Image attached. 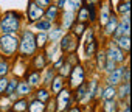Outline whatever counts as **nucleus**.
Listing matches in <instances>:
<instances>
[{
	"label": "nucleus",
	"instance_id": "obj_21",
	"mask_svg": "<svg viewBox=\"0 0 132 112\" xmlns=\"http://www.w3.org/2000/svg\"><path fill=\"white\" fill-rule=\"evenodd\" d=\"M50 84H51V90H53L54 93H59V92L64 89V78L57 75V76H54V78L51 79Z\"/></svg>",
	"mask_w": 132,
	"mask_h": 112
},
{
	"label": "nucleus",
	"instance_id": "obj_22",
	"mask_svg": "<svg viewBox=\"0 0 132 112\" xmlns=\"http://www.w3.org/2000/svg\"><path fill=\"white\" fill-rule=\"evenodd\" d=\"M84 31H87V23H79V22H76V25H75V23L72 25V34L76 36L78 39L81 37V34H82Z\"/></svg>",
	"mask_w": 132,
	"mask_h": 112
},
{
	"label": "nucleus",
	"instance_id": "obj_35",
	"mask_svg": "<svg viewBox=\"0 0 132 112\" xmlns=\"http://www.w3.org/2000/svg\"><path fill=\"white\" fill-rule=\"evenodd\" d=\"M8 72H10V66H8V62H6L5 59H0V78L5 76Z\"/></svg>",
	"mask_w": 132,
	"mask_h": 112
},
{
	"label": "nucleus",
	"instance_id": "obj_15",
	"mask_svg": "<svg viewBox=\"0 0 132 112\" xmlns=\"http://www.w3.org/2000/svg\"><path fill=\"white\" fill-rule=\"evenodd\" d=\"M44 16H45V19H47L48 22L53 23V22L57 19V16H59V10H57V6H56V5H50L48 8H45Z\"/></svg>",
	"mask_w": 132,
	"mask_h": 112
},
{
	"label": "nucleus",
	"instance_id": "obj_24",
	"mask_svg": "<svg viewBox=\"0 0 132 112\" xmlns=\"http://www.w3.org/2000/svg\"><path fill=\"white\" fill-rule=\"evenodd\" d=\"M51 22H48L47 19H40L39 22H36V28L39 30V33H47L51 30Z\"/></svg>",
	"mask_w": 132,
	"mask_h": 112
},
{
	"label": "nucleus",
	"instance_id": "obj_6",
	"mask_svg": "<svg viewBox=\"0 0 132 112\" xmlns=\"http://www.w3.org/2000/svg\"><path fill=\"white\" fill-rule=\"evenodd\" d=\"M44 11H45V10H42V8L34 2V0H30V3H28V11H27L28 20H30L31 23L39 22V20L44 17Z\"/></svg>",
	"mask_w": 132,
	"mask_h": 112
},
{
	"label": "nucleus",
	"instance_id": "obj_32",
	"mask_svg": "<svg viewBox=\"0 0 132 112\" xmlns=\"http://www.w3.org/2000/svg\"><path fill=\"white\" fill-rule=\"evenodd\" d=\"M27 106H28V104H27V100L22 98V100H19V101L14 104V112H25V110H27Z\"/></svg>",
	"mask_w": 132,
	"mask_h": 112
},
{
	"label": "nucleus",
	"instance_id": "obj_30",
	"mask_svg": "<svg viewBox=\"0 0 132 112\" xmlns=\"http://www.w3.org/2000/svg\"><path fill=\"white\" fill-rule=\"evenodd\" d=\"M62 33H64V31H62V28H61V27H56V28H54V30H51V33L48 34V41L56 42V41L62 36Z\"/></svg>",
	"mask_w": 132,
	"mask_h": 112
},
{
	"label": "nucleus",
	"instance_id": "obj_25",
	"mask_svg": "<svg viewBox=\"0 0 132 112\" xmlns=\"http://www.w3.org/2000/svg\"><path fill=\"white\" fill-rule=\"evenodd\" d=\"M117 10H118L120 14H129V11H130V0H121V2L118 3V6H117Z\"/></svg>",
	"mask_w": 132,
	"mask_h": 112
},
{
	"label": "nucleus",
	"instance_id": "obj_16",
	"mask_svg": "<svg viewBox=\"0 0 132 112\" xmlns=\"http://www.w3.org/2000/svg\"><path fill=\"white\" fill-rule=\"evenodd\" d=\"M115 45H117L121 51L129 53V50H130V37H129V36H121V37L115 39Z\"/></svg>",
	"mask_w": 132,
	"mask_h": 112
},
{
	"label": "nucleus",
	"instance_id": "obj_43",
	"mask_svg": "<svg viewBox=\"0 0 132 112\" xmlns=\"http://www.w3.org/2000/svg\"><path fill=\"white\" fill-rule=\"evenodd\" d=\"M34 2H36L42 10H45V8H48V6L51 5V0H34Z\"/></svg>",
	"mask_w": 132,
	"mask_h": 112
},
{
	"label": "nucleus",
	"instance_id": "obj_4",
	"mask_svg": "<svg viewBox=\"0 0 132 112\" xmlns=\"http://www.w3.org/2000/svg\"><path fill=\"white\" fill-rule=\"evenodd\" d=\"M129 23H130V16H129V14H123L121 20H118V25H117V28H115V31H113V34H112V37H113V39H118V37H121V36H129V34H130V27H129Z\"/></svg>",
	"mask_w": 132,
	"mask_h": 112
},
{
	"label": "nucleus",
	"instance_id": "obj_50",
	"mask_svg": "<svg viewBox=\"0 0 132 112\" xmlns=\"http://www.w3.org/2000/svg\"><path fill=\"white\" fill-rule=\"evenodd\" d=\"M13 112H14V110H13Z\"/></svg>",
	"mask_w": 132,
	"mask_h": 112
},
{
	"label": "nucleus",
	"instance_id": "obj_26",
	"mask_svg": "<svg viewBox=\"0 0 132 112\" xmlns=\"http://www.w3.org/2000/svg\"><path fill=\"white\" fill-rule=\"evenodd\" d=\"M84 3V0H67V3H65V6H69V11H78Z\"/></svg>",
	"mask_w": 132,
	"mask_h": 112
},
{
	"label": "nucleus",
	"instance_id": "obj_40",
	"mask_svg": "<svg viewBox=\"0 0 132 112\" xmlns=\"http://www.w3.org/2000/svg\"><path fill=\"white\" fill-rule=\"evenodd\" d=\"M115 69H117V64H115L113 61H109V59H107V61H106V66H104V70H106L107 73H110V72H113Z\"/></svg>",
	"mask_w": 132,
	"mask_h": 112
},
{
	"label": "nucleus",
	"instance_id": "obj_7",
	"mask_svg": "<svg viewBox=\"0 0 132 112\" xmlns=\"http://www.w3.org/2000/svg\"><path fill=\"white\" fill-rule=\"evenodd\" d=\"M76 48H78V37L73 36L72 33H65L64 37L61 39V50L62 51L73 53Z\"/></svg>",
	"mask_w": 132,
	"mask_h": 112
},
{
	"label": "nucleus",
	"instance_id": "obj_37",
	"mask_svg": "<svg viewBox=\"0 0 132 112\" xmlns=\"http://www.w3.org/2000/svg\"><path fill=\"white\" fill-rule=\"evenodd\" d=\"M87 11H89V20L90 22H93V20H96V13H95V5H87Z\"/></svg>",
	"mask_w": 132,
	"mask_h": 112
},
{
	"label": "nucleus",
	"instance_id": "obj_27",
	"mask_svg": "<svg viewBox=\"0 0 132 112\" xmlns=\"http://www.w3.org/2000/svg\"><path fill=\"white\" fill-rule=\"evenodd\" d=\"M106 61H107L106 51H98V54H96V66H98V69H100V70H104Z\"/></svg>",
	"mask_w": 132,
	"mask_h": 112
},
{
	"label": "nucleus",
	"instance_id": "obj_11",
	"mask_svg": "<svg viewBox=\"0 0 132 112\" xmlns=\"http://www.w3.org/2000/svg\"><path fill=\"white\" fill-rule=\"evenodd\" d=\"M123 72H124V66L117 67L113 72H110V73H109V78H107L109 86H113V87H115L118 83H121V81H123Z\"/></svg>",
	"mask_w": 132,
	"mask_h": 112
},
{
	"label": "nucleus",
	"instance_id": "obj_18",
	"mask_svg": "<svg viewBox=\"0 0 132 112\" xmlns=\"http://www.w3.org/2000/svg\"><path fill=\"white\" fill-rule=\"evenodd\" d=\"M31 89H33V87H31L27 81H19L16 92H17L20 97H27V95H30V93H31Z\"/></svg>",
	"mask_w": 132,
	"mask_h": 112
},
{
	"label": "nucleus",
	"instance_id": "obj_38",
	"mask_svg": "<svg viewBox=\"0 0 132 112\" xmlns=\"http://www.w3.org/2000/svg\"><path fill=\"white\" fill-rule=\"evenodd\" d=\"M76 90H78V97H76V100H82V97L86 95V90H87V84L82 83L79 87H76Z\"/></svg>",
	"mask_w": 132,
	"mask_h": 112
},
{
	"label": "nucleus",
	"instance_id": "obj_9",
	"mask_svg": "<svg viewBox=\"0 0 132 112\" xmlns=\"http://www.w3.org/2000/svg\"><path fill=\"white\" fill-rule=\"evenodd\" d=\"M69 104H70V92L67 89H62L57 93V110L64 112L65 109H67Z\"/></svg>",
	"mask_w": 132,
	"mask_h": 112
},
{
	"label": "nucleus",
	"instance_id": "obj_33",
	"mask_svg": "<svg viewBox=\"0 0 132 112\" xmlns=\"http://www.w3.org/2000/svg\"><path fill=\"white\" fill-rule=\"evenodd\" d=\"M70 72H72V66L67 62V61H65L64 64H62V67L59 69V76H67V75H70Z\"/></svg>",
	"mask_w": 132,
	"mask_h": 112
},
{
	"label": "nucleus",
	"instance_id": "obj_31",
	"mask_svg": "<svg viewBox=\"0 0 132 112\" xmlns=\"http://www.w3.org/2000/svg\"><path fill=\"white\" fill-rule=\"evenodd\" d=\"M17 84H19V81L17 79H11V81H8V86H6V89H5V95H13L14 93V90L17 89Z\"/></svg>",
	"mask_w": 132,
	"mask_h": 112
},
{
	"label": "nucleus",
	"instance_id": "obj_48",
	"mask_svg": "<svg viewBox=\"0 0 132 112\" xmlns=\"http://www.w3.org/2000/svg\"><path fill=\"white\" fill-rule=\"evenodd\" d=\"M96 2H98V0H89V3H90V5H95Z\"/></svg>",
	"mask_w": 132,
	"mask_h": 112
},
{
	"label": "nucleus",
	"instance_id": "obj_2",
	"mask_svg": "<svg viewBox=\"0 0 132 112\" xmlns=\"http://www.w3.org/2000/svg\"><path fill=\"white\" fill-rule=\"evenodd\" d=\"M19 50L22 58H28L36 53V36L33 34V31L27 30L22 33V37L19 39Z\"/></svg>",
	"mask_w": 132,
	"mask_h": 112
},
{
	"label": "nucleus",
	"instance_id": "obj_19",
	"mask_svg": "<svg viewBox=\"0 0 132 112\" xmlns=\"http://www.w3.org/2000/svg\"><path fill=\"white\" fill-rule=\"evenodd\" d=\"M76 22H79V23H87V22H89V11H87V5H84V3H82V6L78 10Z\"/></svg>",
	"mask_w": 132,
	"mask_h": 112
},
{
	"label": "nucleus",
	"instance_id": "obj_13",
	"mask_svg": "<svg viewBox=\"0 0 132 112\" xmlns=\"http://www.w3.org/2000/svg\"><path fill=\"white\" fill-rule=\"evenodd\" d=\"M117 25H118V17H117V14H113V13H112V14H110V17L107 19L106 25H104V34L112 37V34H113V31H115Z\"/></svg>",
	"mask_w": 132,
	"mask_h": 112
},
{
	"label": "nucleus",
	"instance_id": "obj_17",
	"mask_svg": "<svg viewBox=\"0 0 132 112\" xmlns=\"http://www.w3.org/2000/svg\"><path fill=\"white\" fill-rule=\"evenodd\" d=\"M33 66H34V69H37V72H39V70H42V69H45V66H47L45 54H42V53L36 54L34 58H33Z\"/></svg>",
	"mask_w": 132,
	"mask_h": 112
},
{
	"label": "nucleus",
	"instance_id": "obj_42",
	"mask_svg": "<svg viewBox=\"0 0 132 112\" xmlns=\"http://www.w3.org/2000/svg\"><path fill=\"white\" fill-rule=\"evenodd\" d=\"M96 86H98V83H96V79H93L92 83H90V90H89V98H93V95H95V90H96Z\"/></svg>",
	"mask_w": 132,
	"mask_h": 112
},
{
	"label": "nucleus",
	"instance_id": "obj_29",
	"mask_svg": "<svg viewBox=\"0 0 132 112\" xmlns=\"http://www.w3.org/2000/svg\"><path fill=\"white\" fill-rule=\"evenodd\" d=\"M115 95H117V89H115L113 86H109V87L104 90L103 98H104L106 101H110V100H113V98H115Z\"/></svg>",
	"mask_w": 132,
	"mask_h": 112
},
{
	"label": "nucleus",
	"instance_id": "obj_1",
	"mask_svg": "<svg viewBox=\"0 0 132 112\" xmlns=\"http://www.w3.org/2000/svg\"><path fill=\"white\" fill-rule=\"evenodd\" d=\"M20 28V14L16 11H8L0 19V31L3 34H16Z\"/></svg>",
	"mask_w": 132,
	"mask_h": 112
},
{
	"label": "nucleus",
	"instance_id": "obj_14",
	"mask_svg": "<svg viewBox=\"0 0 132 112\" xmlns=\"http://www.w3.org/2000/svg\"><path fill=\"white\" fill-rule=\"evenodd\" d=\"M73 22H75V13H73V11H65V13L62 14L61 28H62V30H69V28H72Z\"/></svg>",
	"mask_w": 132,
	"mask_h": 112
},
{
	"label": "nucleus",
	"instance_id": "obj_49",
	"mask_svg": "<svg viewBox=\"0 0 132 112\" xmlns=\"http://www.w3.org/2000/svg\"><path fill=\"white\" fill-rule=\"evenodd\" d=\"M51 2H57V0H51Z\"/></svg>",
	"mask_w": 132,
	"mask_h": 112
},
{
	"label": "nucleus",
	"instance_id": "obj_44",
	"mask_svg": "<svg viewBox=\"0 0 132 112\" xmlns=\"http://www.w3.org/2000/svg\"><path fill=\"white\" fill-rule=\"evenodd\" d=\"M6 86H8V79L5 76H2V78H0V93H5Z\"/></svg>",
	"mask_w": 132,
	"mask_h": 112
},
{
	"label": "nucleus",
	"instance_id": "obj_3",
	"mask_svg": "<svg viewBox=\"0 0 132 112\" xmlns=\"http://www.w3.org/2000/svg\"><path fill=\"white\" fill-rule=\"evenodd\" d=\"M19 50V37L16 34H0V51L5 56H13Z\"/></svg>",
	"mask_w": 132,
	"mask_h": 112
},
{
	"label": "nucleus",
	"instance_id": "obj_23",
	"mask_svg": "<svg viewBox=\"0 0 132 112\" xmlns=\"http://www.w3.org/2000/svg\"><path fill=\"white\" fill-rule=\"evenodd\" d=\"M48 42V33H39L36 36V48H45Z\"/></svg>",
	"mask_w": 132,
	"mask_h": 112
},
{
	"label": "nucleus",
	"instance_id": "obj_20",
	"mask_svg": "<svg viewBox=\"0 0 132 112\" xmlns=\"http://www.w3.org/2000/svg\"><path fill=\"white\" fill-rule=\"evenodd\" d=\"M27 83L31 86V87H36V86H39L40 83H42V75H40V72H33V73H30L28 75V79H27Z\"/></svg>",
	"mask_w": 132,
	"mask_h": 112
},
{
	"label": "nucleus",
	"instance_id": "obj_12",
	"mask_svg": "<svg viewBox=\"0 0 132 112\" xmlns=\"http://www.w3.org/2000/svg\"><path fill=\"white\" fill-rule=\"evenodd\" d=\"M112 14V10H110V0H104L101 2V14H100V25H106L107 19L110 17Z\"/></svg>",
	"mask_w": 132,
	"mask_h": 112
},
{
	"label": "nucleus",
	"instance_id": "obj_10",
	"mask_svg": "<svg viewBox=\"0 0 132 112\" xmlns=\"http://www.w3.org/2000/svg\"><path fill=\"white\" fill-rule=\"evenodd\" d=\"M89 31V34H87V37H86V54L90 56L95 53V50H96V39H95V33H93V30H87Z\"/></svg>",
	"mask_w": 132,
	"mask_h": 112
},
{
	"label": "nucleus",
	"instance_id": "obj_28",
	"mask_svg": "<svg viewBox=\"0 0 132 112\" xmlns=\"http://www.w3.org/2000/svg\"><path fill=\"white\" fill-rule=\"evenodd\" d=\"M28 109H30V112H45L44 103H40V101H37V100H34V101L28 106Z\"/></svg>",
	"mask_w": 132,
	"mask_h": 112
},
{
	"label": "nucleus",
	"instance_id": "obj_41",
	"mask_svg": "<svg viewBox=\"0 0 132 112\" xmlns=\"http://www.w3.org/2000/svg\"><path fill=\"white\" fill-rule=\"evenodd\" d=\"M53 78H54V69H47V75H45V79H44V81L50 84Z\"/></svg>",
	"mask_w": 132,
	"mask_h": 112
},
{
	"label": "nucleus",
	"instance_id": "obj_45",
	"mask_svg": "<svg viewBox=\"0 0 132 112\" xmlns=\"http://www.w3.org/2000/svg\"><path fill=\"white\" fill-rule=\"evenodd\" d=\"M64 62H65V58H64V56H61V58H59V59L54 62V66H53V67H54V69H61Z\"/></svg>",
	"mask_w": 132,
	"mask_h": 112
},
{
	"label": "nucleus",
	"instance_id": "obj_39",
	"mask_svg": "<svg viewBox=\"0 0 132 112\" xmlns=\"http://www.w3.org/2000/svg\"><path fill=\"white\" fill-rule=\"evenodd\" d=\"M120 97H121V98L129 97V83H123V86H121V89H120Z\"/></svg>",
	"mask_w": 132,
	"mask_h": 112
},
{
	"label": "nucleus",
	"instance_id": "obj_46",
	"mask_svg": "<svg viewBox=\"0 0 132 112\" xmlns=\"http://www.w3.org/2000/svg\"><path fill=\"white\" fill-rule=\"evenodd\" d=\"M65 3H67V0H57V10H64L65 8Z\"/></svg>",
	"mask_w": 132,
	"mask_h": 112
},
{
	"label": "nucleus",
	"instance_id": "obj_36",
	"mask_svg": "<svg viewBox=\"0 0 132 112\" xmlns=\"http://www.w3.org/2000/svg\"><path fill=\"white\" fill-rule=\"evenodd\" d=\"M104 112H117V104H115V101H113V100H110V101H106Z\"/></svg>",
	"mask_w": 132,
	"mask_h": 112
},
{
	"label": "nucleus",
	"instance_id": "obj_8",
	"mask_svg": "<svg viewBox=\"0 0 132 112\" xmlns=\"http://www.w3.org/2000/svg\"><path fill=\"white\" fill-rule=\"evenodd\" d=\"M106 56H107V59L109 61H113L115 64H118V62H124V53L112 42L110 45H109V48H107V51H106Z\"/></svg>",
	"mask_w": 132,
	"mask_h": 112
},
{
	"label": "nucleus",
	"instance_id": "obj_47",
	"mask_svg": "<svg viewBox=\"0 0 132 112\" xmlns=\"http://www.w3.org/2000/svg\"><path fill=\"white\" fill-rule=\"evenodd\" d=\"M69 112H79V109H78V107H72Z\"/></svg>",
	"mask_w": 132,
	"mask_h": 112
},
{
	"label": "nucleus",
	"instance_id": "obj_34",
	"mask_svg": "<svg viewBox=\"0 0 132 112\" xmlns=\"http://www.w3.org/2000/svg\"><path fill=\"white\" fill-rule=\"evenodd\" d=\"M48 98H50V95H48V92H47L45 89H39V90H37V101L45 103Z\"/></svg>",
	"mask_w": 132,
	"mask_h": 112
},
{
	"label": "nucleus",
	"instance_id": "obj_5",
	"mask_svg": "<svg viewBox=\"0 0 132 112\" xmlns=\"http://www.w3.org/2000/svg\"><path fill=\"white\" fill-rule=\"evenodd\" d=\"M84 79H86V72H84V67L82 66H75V67H72V72H70V86L73 87V89H76V87H79L82 83H84Z\"/></svg>",
	"mask_w": 132,
	"mask_h": 112
}]
</instances>
